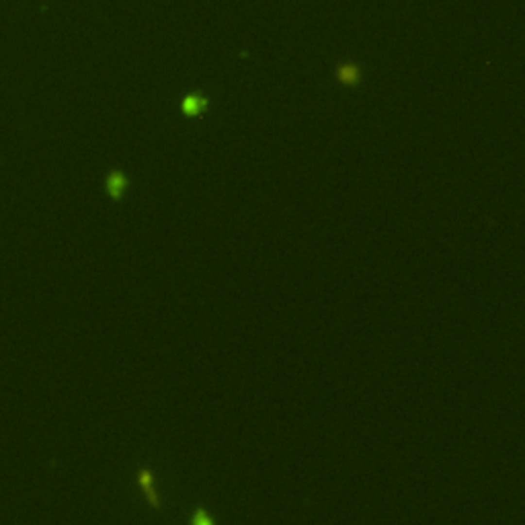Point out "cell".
Instances as JSON below:
<instances>
[{"label":"cell","mask_w":525,"mask_h":525,"mask_svg":"<svg viewBox=\"0 0 525 525\" xmlns=\"http://www.w3.org/2000/svg\"><path fill=\"white\" fill-rule=\"evenodd\" d=\"M137 484L144 491V496L148 499V503L154 507V509H160V494L156 492V486H154V474L150 468H140L137 470Z\"/></svg>","instance_id":"obj_1"},{"label":"cell","mask_w":525,"mask_h":525,"mask_svg":"<svg viewBox=\"0 0 525 525\" xmlns=\"http://www.w3.org/2000/svg\"><path fill=\"white\" fill-rule=\"evenodd\" d=\"M105 187H107V193L111 195L113 199H121L123 191L127 187V177L121 172V170H111L107 174V181H105Z\"/></svg>","instance_id":"obj_2"},{"label":"cell","mask_w":525,"mask_h":525,"mask_svg":"<svg viewBox=\"0 0 525 525\" xmlns=\"http://www.w3.org/2000/svg\"><path fill=\"white\" fill-rule=\"evenodd\" d=\"M205 107H207V99L201 93H191L181 101V109L187 115H201L205 111Z\"/></svg>","instance_id":"obj_3"},{"label":"cell","mask_w":525,"mask_h":525,"mask_svg":"<svg viewBox=\"0 0 525 525\" xmlns=\"http://www.w3.org/2000/svg\"><path fill=\"white\" fill-rule=\"evenodd\" d=\"M337 80L343 82V85H347V86H353V85H357V82L361 80V70H359L357 64L345 62V64H340V66L337 68Z\"/></svg>","instance_id":"obj_4"},{"label":"cell","mask_w":525,"mask_h":525,"mask_svg":"<svg viewBox=\"0 0 525 525\" xmlns=\"http://www.w3.org/2000/svg\"><path fill=\"white\" fill-rule=\"evenodd\" d=\"M216 519L211 517V515H207L203 509H197L195 513H193V517H191V523H199V525H209V523H214Z\"/></svg>","instance_id":"obj_5"}]
</instances>
